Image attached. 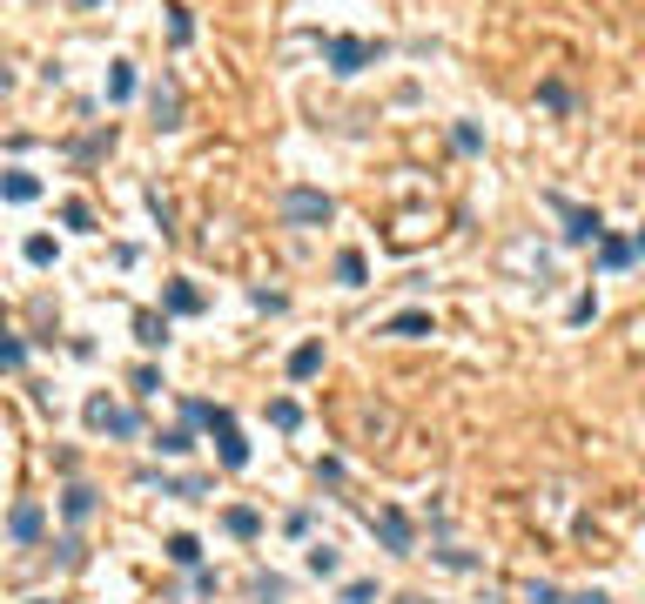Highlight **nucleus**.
<instances>
[{"mask_svg": "<svg viewBox=\"0 0 645 604\" xmlns=\"http://www.w3.org/2000/svg\"><path fill=\"white\" fill-rule=\"evenodd\" d=\"M437 322H430V309H397V316L384 322V336H397V343H417V336H430Z\"/></svg>", "mask_w": 645, "mask_h": 604, "instance_id": "nucleus-7", "label": "nucleus"}, {"mask_svg": "<svg viewBox=\"0 0 645 604\" xmlns=\"http://www.w3.org/2000/svg\"><path fill=\"white\" fill-rule=\"evenodd\" d=\"M88 423H94V430H108V437H135V430H141L135 409H115L108 396H94V403H88Z\"/></svg>", "mask_w": 645, "mask_h": 604, "instance_id": "nucleus-6", "label": "nucleus"}, {"mask_svg": "<svg viewBox=\"0 0 645 604\" xmlns=\"http://www.w3.org/2000/svg\"><path fill=\"white\" fill-rule=\"evenodd\" d=\"M450 141H458V155H477V148H484V135H477L471 121H458V128H450Z\"/></svg>", "mask_w": 645, "mask_h": 604, "instance_id": "nucleus-25", "label": "nucleus"}, {"mask_svg": "<svg viewBox=\"0 0 645 604\" xmlns=\"http://www.w3.org/2000/svg\"><path fill=\"white\" fill-rule=\"evenodd\" d=\"M430 558H437V564H450V571H477V558H471V551H458V544H437Z\"/></svg>", "mask_w": 645, "mask_h": 604, "instance_id": "nucleus-22", "label": "nucleus"}, {"mask_svg": "<svg viewBox=\"0 0 645 604\" xmlns=\"http://www.w3.org/2000/svg\"><path fill=\"white\" fill-rule=\"evenodd\" d=\"M20 256H28L34 269H47V262H54V235H28V242H20Z\"/></svg>", "mask_w": 645, "mask_h": 604, "instance_id": "nucleus-20", "label": "nucleus"}, {"mask_svg": "<svg viewBox=\"0 0 645 604\" xmlns=\"http://www.w3.org/2000/svg\"><path fill=\"white\" fill-rule=\"evenodd\" d=\"M148 107H155V128H182V94H175V81H162V88L148 94Z\"/></svg>", "mask_w": 645, "mask_h": 604, "instance_id": "nucleus-9", "label": "nucleus"}, {"mask_svg": "<svg viewBox=\"0 0 645 604\" xmlns=\"http://www.w3.org/2000/svg\"><path fill=\"white\" fill-rule=\"evenodd\" d=\"M343 604H377V584H370V577H350V584H343Z\"/></svg>", "mask_w": 645, "mask_h": 604, "instance_id": "nucleus-27", "label": "nucleus"}, {"mask_svg": "<svg viewBox=\"0 0 645 604\" xmlns=\"http://www.w3.org/2000/svg\"><path fill=\"white\" fill-rule=\"evenodd\" d=\"M370 530L384 537L390 558H417V530H410V517H403V511H390V504H384V511H370Z\"/></svg>", "mask_w": 645, "mask_h": 604, "instance_id": "nucleus-1", "label": "nucleus"}, {"mask_svg": "<svg viewBox=\"0 0 645 604\" xmlns=\"http://www.w3.org/2000/svg\"><path fill=\"white\" fill-rule=\"evenodd\" d=\"M363 275H370L363 256H356V249H343V256H337V282H343V289H363Z\"/></svg>", "mask_w": 645, "mask_h": 604, "instance_id": "nucleus-18", "label": "nucleus"}, {"mask_svg": "<svg viewBox=\"0 0 645 604\" xmlns=\"http://www.w3.org/2000/svg\"><path fill=\"white\" fill-rule=\"evenodd\" d=\"M135 343H141V349H162V343H169V316L141 309V316H135Z\"/></svg>", "mask_w": 645, "mask_h": 604, "instance_id": "nucleus-13", "label": "nucleus"}, {"mask_svg": "<svg viewBox=\"0 0 645 604\" xmlns=\"http://www.w3.org/2000/svg\"><path fill=\"white\" fill-rule=\"evenodd\" d=\"M222 524H229V537H256V530H262V517L249 511V504H229V511H222Z\"/></svg>", "mask_w": 645, "mask_h": 604, "instance_id": "nucleus-15", "label": "nucleus"}, {"mask_svg": "<svg viewBox=\"0 0 645 604\" xmlns=\"http://www.w3.org/2000/svg\"><path fill=\"white\" fill-rule=\"evenodd\" d=\"M34 604H54V598H34Z\"/></svg>", "mask_w": 645, "mask_h": 604, "instance_id": "nucleus-37", "label": "nucleus"}, {"mask_svg": "<svg viewBox=\"0 0 645 604\" xmlns=\"http://www.w3.org/2000/svg\"><path fill=\"white\" fill-rule=\"evenodd\" d=\"M531 604H565V591H558V584H545V577H538V584H531Z\"/></svg>", "mask_w": 645, "mask_h": 604, "instance_id": "nucleus-30", "label": "nucleus"}, {"mask_svg": "<svg viewBox=\"0 0 645 604\" xmlns=\"http://www.w3.org/2000/svg\"><path fill=\"white\" fill-rule=\"evenodd\" d=\"M162 316H202V289L195 282H169L162 289Z\"/></svg>", "mask_w": 645, "mask_h": 604, "instance_id": "nucleus-8", "label": "nucleus"}, {"mask_svg": "<svg viewBox=\"0 0 645 604\" xmlns=\"http://www.w3.org/2000/svg\"><path fill=\"white\" fill-rule=\"evenodd\" d=\"M632 256H645V228H639V235H632Z\"/></svg>", "mask_w": 645, "mask_h": 604, "instance_id": "nucleus-35", "label": "nucleus"}, {"mask_svg": "<svg viewBox=\"0 0 645 604\" xmlns=\"http://www.w3.org/2000/svg\"><path fill=\"white\" fill-rule=\"evenodd\" d=\"M599 262H605V269H625V262H632V242L625 235H599Z\"/></svg>", "mask_w": 645, "mask_h": 604, "instance_id": "nucleus-16", "label": "nucleus"}, {"mask_svg": "<svg viewBox=\"0 0 645 604\" xmlns=\"http://www.w3.org/2000/svg\"><path fill=\"white\" fill-rule=\"evenodd\" d=\"M94 497H101V490H88V483H68V490H61V511L81 524V517H94Z\"/></svg>", "mask_w": 645, "mask_h": 604, "instance_id": "nucleus-14", "label": "nucleus"}, {"mask_svg": "<svg viewBox=\"0 0 645 604\" xmlns=\"http://www.w3.org/2000/svg\"><path fill=\"white\" fill-rule=\"evenodd\" d=\"M269 423H276V430H296V423H303V409L283 396V403H269Z\"/></svg>", "mask_w": 645, "mask_h": 604, "instance_id": "nucleus-26", "label": "nucleus"}, {"mask_svg": "<svg viewBox=\"0 0 645 604\" xmlns=\"http://www.w3.org/2000/svg\"><path fill=\"white\" fill-rule=\"evenodd\" d=\"M169 34H175V41H188V34H195V28H188V7H169Z\"/></svg>", "mask_w": 645, "mask_h": 604, "instance_id": "nucleus-31", "label": "nucleus"}, {"mask_svg": "<svg viewBox=\"0 0 645 604\" xmlns=\"http://www.w3.org/2000/svg\"><path fill=\"white\" fill-rule=\"evenodd\" d=\"M75 7H94V0H75Z\"/></svg>", "mask_w": 645, "mask_h": 604, "instance_id": "nucleus-36", "label": "nucleus"}, {"mask_svg": "<svg viewBox=\"0 0 645 604\" xmlns=\"http://www.w3.org/2000/svg\"><path fill=\"white\" fill-rule=\"evenodd\" d=\"M34 195H41V181L28 168H0V202H34Z\"/></svg>", "mask_w": 645, "mask_h": 604, "instance_id": "nucleus-11", "label": "nucleus"}, {"mask_svg": "<svg viewBox=\"0 0 645 604\" xmlns=\"http://www.w3.org/2000/svg\"><path fill=\"white\" fill-rule=\"evenodd\" d=\"M370 60H377V47L356 41V34H337V41H330V68H337V75H363Z\"/></svg>", "mask_w": 645, "mask_h": 604, "instance_id": "nucleus-5", "label": "nucleus"}, {"mask_svg": "<svg viewBox=\"0 0 645 604\" xmlns=\"http://www.w3.org/2000/svg\"><path fill=\"white\" fill-rule=\"evenodd\" d=\"M322 370V343H296L290 349V383H309Z\"/></svg>", "mask_w": 645, "mask_h": 604, "instance_id": "nucleus-12", "label": "nucleus"}, {"mask_svg": "<svg viewBox=\"0 0 645 604\" xmlns=\"http://www.w3.org/2000/svg\"><path fill=\"white\" fill-rule=\"evenodd\" d=\"M209 430H215V457H222V470H243L249 464V443H243V430H235V417H229V409H209Z\"/></svg>", "mask_w": 645, "mask_h": 604, "instance_id": "nucleus-3", "label": "nucleus"}, {"mask_svg": "<svg viewBox=\"0 0 645 604\" xmlns=\"http://www.w3.org/2000/svg\"><path fill=\"white\" fill-rule=\"evenodd\" d=\"M330 195H322V188H290V195H283V222H296V228H322L330 222Z\"/></svg>", "mask_w": 645, "mask_h": 604, "instance_id": "nucleus-2", "label": "nucleus"}, {"mask_svg": "<svg viewBox=\"0 0 645 604\" xmlns=\"http://www.w3.org/2000/svg\"><path fill=\"white\" fill-rule=\"evenodd\" d=\"M155 450H162V457H188L195 437H188V430H169V437H155Z\"/></svg>", "mask_w": 645, "mask_h": 604, "instance_id": "nucleus-23", "label": "nucleus"}, {"mask_svg": "<svg viewBox=\"0 0 645 604\" xmlns=\"http://www.w3.org/2000/svg\"><path fill=\"white\" fill-rule=\"evenodd\" d=\"M390 604H437V598H424V591H403V598H390Z\"/></svg>", "mask_w": 645, "mask_h": 604, "instance_id": "nucleus-34", "label": "nucleus"}, {"mask_svg": "<svg viewBox=\"0 0 645 604\" xmlns=\"http://www.w3.org/2000/svg\"><path fill=\"white\" fill-rule=\"evenodd\" d=\"M538 101H545V107H571V88H565V81H545V88H538Z\"/></svg>", "mask_w": 645, "mask_h": 604, "instance_id": "nucleus-28", "label": "nucleus"}, {"mask_svg": "<svg viewBox=\"0 0 645 604\" xmlns=\"http://www.w3.org/2000/svg\"><path fill=\"white\" fill-rule=\"evenodd\" d=\"M565 604H612L605 591H578V598H565Z\"/></svg>", "mask_w": 645, "mask_h": 604, "instance_id": "nucleus-33", "label": "nucleus"}, {"mask_svg": "<svg viewBox=\"0 0 645 604\" xmlns=\"http://www.w3.org/2000/svg\"><path fill=\"white\" fill-rule=\"evenodd\" d=\"M309 571H316V577H337V571H343V558L330 551V544H309Z\"/></svg>", "mask_w": 645, "mask_h": 604, "instance_id": "nucleus-19", "label": "nucleus"}, {"mask_svg": "<svg viewBox=\"0 0 645 604\" xmlns=\"http://www.w3.org/2000/svg\"><path fill=\"white\" fill-rule=\"evenodd\" d=\"M128 94H135V68L115 60V68H108V101H128Z\"/></svg>", "mask_w": 645, "mask_h": 604, "instance_id": "nucleus-17", "label": "nucleus"}, {"mask_svg": "<svg viewBox=\"0 0 645 604\" xmlns=\"http://www.w3.org/2000/svg\"><path fill=\"white\" fill-rule=\"evenodd\" d=\"M169 558L175 564H202V544L188 537V530H175V537H169Z\"/></svg>", "mask_w": 645, "mask_h": 604, "instance_id": "nucleus-21", "label": "nucleus"}, {"mask_svg": "<svg viewBox=\"0 0 645 604\" xmlns=\"http://www.w3.org/2000/svg\"><path fill=\"white\" fill-rule=\"evenodd\" d=\"M135 396H162V377H155V370H135Z\"/></svg>", "mask_w": 645, "mask_h": 604, "instance_id": "nucleus-32", "label": "nucleus"}, {"mask_svg": "<svg viewBox=\"0 0 645 604\" xmlns=\"http://www.w3.org/2000/svg\"><path fill=\"white\" fill-rule=\"evenodd\" d=\"M552 209L565 215V242H571V249L605 235V215H599V209H578V202H565V195H552Z\"/></svg>", "mask_w": 645, "mask_h": 604, "instance_id": "nucleus-4", "label": "nucleus"}, {"mask_svg": "<svg viewBox=\"0 0 645 604\" xmlns=\"http://www.w3.org/2000/svg\"><path fill=\"white\" fill-rule=\"evenodd\" d=\"M20 362H28V343L20 336H0V370H20Z\"/></svg>", "mask_w": 645, "mask_h": 604, "instance_id": "nucleus-24", "label": "nucleus"}, {"mask_svg": "<svg viewBox=\"0 0 645 604\" xmlns=\"http://www.w3.org/2000/svg\"><path fill=\"white\" fill-rule=\"evenodd\" d=\"M61 222H68V228H81V235H88V202H68V209H61Z\"/></svg>", "mask_w": 645, "mask_h": 604, "instance_id": "nucleus-29", "label": "nucleus"}, {"mask_svg": "<svg viewBox=\"0 0 645 604\" xmlns=\"http://www.w3.org/2000/svg\"><path fill=\"white\" fill-rule=\"evenodd\" d=\"M41 524H47V511H41V504H14V511H7V530H14L20 544H34V537H41Z\"/></svg>", "mask_w": 645, "mask_h": 604, "instance_id": "nucleus-10", "label": "nucleus"}]
</instances>
